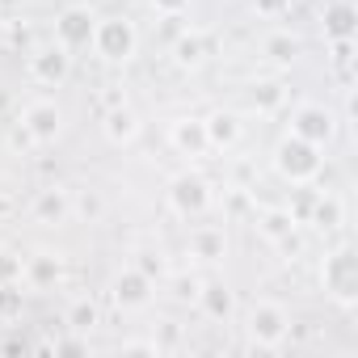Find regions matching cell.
I'll use <instances>...</instances> for the list:
<instances>
[{
    "label": "cell",
    "mask_w": 358,
    "mask_h": 358,
    "mask_svg": "<svg viewBox=\"0 0 358 358\" xmlns=\"http://www.w3.org/2000/svg\"><path fill=\"white\" fill-rule=\"evenodd\" d=\"M51 350H55V354H85L89 341H85V337H64V341H51Z\"/></svg>",
    "instance_id": "32"
},
{
    "label": "cell",
    "mask_w": 358,
    "mask_h": 358,
    "mask_svg": "<svg viewBox=\"0 0 358 358\" xmlns=\"http://www.w3.org/2000/svg\"><path fill=\"white\" fill-rule=\"evenodd\" d=\"M320 152L324 148H316V143H308L299 135H282L278 148H274V173L282 177V182H291V186H312L324 173V156Z\"/></svg>",
    "instance_id": "1"
},
{
    "label": "cell",
    "mask_w": 358,
    "mask_h": 358,
    "mask_svg": "<svg viewBox=\"0 0 358 358\" xmlns=\"http://www.w3.org/2000/svg\"><path fill=\"white\" fill-rule=\"evenodd\" d=\"M26 274V257L13 249H0V282H22Z\"/></svg>",
    "instance_id": "29"
},
{
    "label": "cell",
    "mask_w": 358,
    "mask_h": 358,
    "mask_svg": "<svg viewBox=\"0 0 358 358\" xmlns=\"http://www.w3.org/2000/svg\"><path fill=\"white\" fill-rule=\"evenodd\" d=\"M282 9H287V0H253V13H262V17L282 13Z\"/></svg>",
    "instance_id": "34"
},
{
    "label": "cell",
    "mask_w": 358,
    "mask_h": 358,
    "mask_svg": "<svg viewBox=\"0 0 358 358\" xmlns=\"http://www.w3.org/2000/svg\"><path fill=\"white\" fill-rule=\"evenodd\" d=\"M72 215H80L85 224H97V220L106 215V199H101L97 190H85V194L72 199Z\"/></svg>",
    "instance_id": "26"
},
{
    "label": "cell",
    "mask_w": 358,
    "mask_h": 358,
    "mask_svg": "<svg viewBox=\"0 0 358 358\" xmlns=\"http://www.w3.org/2000/svg\"><path fill=\"white\" fill-rule=\"evenodd\" d=\"M22 131L30 135V143H55L64 131V110L55 101H30L22 114Z\"/></svg>",
    "instance_id": "10"
},
{
    "label": "cell",
    "mask_w": 358,
    "mask_h": 358,
    "mask_svg": "<svg viewBox=\"0 0 358 358\" xmlns=\"http://www.w3.org/2000/svg\"><path fill=\"white\" fill-rule=\"evenodd\" d=\"M257 224H262V236H266V241H274V245H278L282 236L299 232V220H295V215H291L287 207H274V211H266V215H262Z\"/></svg>",
    "instance_id": "21"
},
{
    "label": "cell",
    "mask_w": 358,
    "mask_h": 358,
    "mask_svg": "<svg viewBox=\"0 0 358 358\" xmlns=\"http://www.w3.org/2000/svg\"><path fill=\"white\" fill-rule=\"evenodd\" d=\"M194 299H199L203 316H207V320H220V324H228V320H232V312H236V295H232V287H228V282H203Z\"/></svg>",
    "instance_id": "15"
},
{
    "label": "cell",
    "mask_w": 358,
    "mask_h": 358,
    "mask_svg": "<svg viewBox=\"0 0 358 358\" xmlns=\"http://www.w3.org/2000/svg\"><path fill=\"white\" fill-rule=\"evenodd\" d=\"M26 308V291L22 282H0V320H17Z\"/></svg>",
    "instance_id": "25"
},
{
    "label": "cell",
    "mask_w": 358,
    "mask_h": 358,
    "mask_svg": "<svg viewBox=\"0 0 358 358\" xmlns=\"http://www.w3.org/2000/svg\"><path fill=\"white\" fill-rule=\"evenodd\" d=\"M93 30H97V13L89 5H68L59 17H55V43L68 47L72 55L93 47Z\"/></svg>",
    "instance_id": "6"
},
{
    "label": "cell",
    "mask_w": 358,
    "mask_h": 358,
    "mask_svg": "<svg viewBox=\"0 0 358 358\" xmlns=\"http://www.w3.org/2000/svg\"><path fill=\"white\" fill-rule=\"evenodd\" d=\"M249 101H253V110L270 114V110H278V106L287 101V85H282V80H257V85L249 89Z\"/></svg>",
    "instance_id": "23"
},
{
    "label": "cell",
    "mask_w": 358,
    "mask_h": 358,
    "mask_svg": "<svg viewBox=\"0 0 358 358\" xmlns=\"http://www.w3.org/2000/svg\"><path fill=\"white\" fill-rule=\"evenodd\" d=\"M190 257L194 262H203V266H215V262H224L228 257V236H224V228H211V224H203V228H194L190 232Z\"/></svg>",
    "instance_id": "14"
},
{
    "label": "cell",
    "mask_w": 358,
    "mask_h": 358,
    "mask_svg": "<svg viewBox=\"0 0 358 358\" xmlns=\"http://www.w3.org/2000/svg\"><path fill=\"white\" fill-rule=\"evenodd\" d=\"M207 122V139H211V148H236L241 143V135H245V122H241V114L236 110H215L211 118H203Z\"/></svg>",
    "instance_id": "17"
},
{
    "label": "cell",
    "mask_w": 358,
    "mask_h": 358,
    "mask_svg": "<svg viewBox=\"0 0 358 358\" xmlns=\"http://www.w3.org/2000/svg\"><path fill=\"white\" fill-rule=\"evenodd\" d=\"M152 295H156V282H152L143 270H135V266L118 270L114 282H110V299H114L122 312H139V308H148Z\"/></svg>",
    "instance_id": "8"
},
{
    "label": "cell",
    "mask_w": 358,
    "mask_h": 358,
    "mask_svg": "<svg viewBox=\"0 0 358 358\" xmlns=\"http://www.w3.org/2000/svg\"><path fill=\"white\" fill-rule=\"evenodd\" d=\"M59 278H64V262H59L55 253H30V257H26V274H22L26 287L47 291V287H55Z\"/></svg>",
    "instance_id": "18"
},
{
    "label": "cell",
    "mask_w": 358,
    "mask_h": 358,
    "mask_svg": "<svg viewBox=\"0 0 358 358\" xmlns=\"http://www.w3.org/2000/svg\"><path fill=\"white\" fill-rule=\"evenodd\" d=\"M169 211L173 215H182V220H199V215H207L211 211V203H215V190H211V182L203 173H177L173 182H169Z\"/></svg>",
    "instance_id": "3"
},
{
    "label": "cell",
    "mask_w": 358,
    "mask_h": 358,
    "mask_svg": "<svg viewBox=\"0 0 358 358\" xmlns=\"http://www.w3.org/2000/svg\"><path fill=\"white\" fill-rule=\"evenodd\" d=\"M97 320H101V312H97V303H93V299H76V303L68 308V316H64V324H68L72 333H89Z\"/></svg>",
    "instance_id": "24"
},
{
    "label": "cell",
    "mask_w": 358,
    "mask_h": 358,
    "mask_svg": "<svg viewBox=\"0 0 358 358\" xmlns=\"http://www.w3.org/2000/svg\"><path fill=\"white\" fill-rule=\"evenodd\" d=\"M169 143L182 152V156H207L211 139H207V122L203 118H177L169 127Z\"/></svg>",
    "instance_id": "12"
},
{
    "label": "cell",
    "mask_w": 358,
    "mask_h": 358,
    "mask_svg": "<svg viewBox=\"0 0 358 358\" xmlns=\"http://www.w3.org/2000/svg\"><path fill=\"white\" fill-rule=\"evenodd\" d=\"M303 224H316L320 232L341 228V224H345V207H341V199H337V194H316V203H312V211H308Z\"/></svg>",
    "instance_id": "19"
},
{
    "label": "cell",
    "mask_w": 358,
    "mask_h": 358,
    "mask_svg": "<svg viewBox=\"0 0 358 358\" xmlns=\"http://www.w3.org/2000/svg\"><path fill=\"white\" fill-rule=\"evenodd\" d=\"M199 287H203V282H199L194 274H177V278H173V295H177V299H194Z\"/></svg>",
    "instance_id": "30"
},
{
    "label": "cell",
    "mask_w": 358,
    "mask_h": 358,
    "mask_svg": "<svg viewBox=\"0 0 358 358\" xmlns=\"http://www.w3.org/2000/svg\"><path fill=\"white\" fill-rule=\"evenodd\" d=\"M135 270H143L152 282L169 278V262H164V253H160V249H139V253H135Z\"/></svg>",
    "instance_id": "27"
},
{
    "label": "cell",
    "mask_w": 358,
    "mask_h": 358,
    "mask_svg": "<svg viewBox=\"0 0 358 358\" xmlns=\"http://www.w3.org/2000/svg\"><path fill=\"white\" fill-rule=\"evenodd\" d=\"M173 59H177V68H203V59H207L203 34H182L173 43Z\"/></svg>",
    "instance_id": "22"
},
{
    "label": "cell",
    "mask_w": 358,
    "mask_h": 358,
    "mask_svg": "<svg viewBox=\"0 0 358 358\" xmlns=\"http://www.w3.org/2000/svg\"><path fill=\"white\" fill-rule=\"evenodd\" d=\"M291 135H299V139L324 148V143H333V135H337V114H333L329 106L303 101V106L291 114Z\"/></svg>",
    "instance_id": "7"
},
{
    "label": "cell",
    "mask_w": 358,
    "mask_h": 358,
    "mask_svg": "<svg viewBox=\"0 0 358 358\" xmlns=\"http://www.w3.org/2000/svg\"><path fill=\"white\" fill-rule=\"evenodd\" d=\"M329 59H333V68L341 72V85L350 89V64H354V38H337V43H329Z\"/></svg>",
    "instance_id": "28"
},
{
    "label": "cell",
    "mask_w": 358,
    "mask_h": 358,
    "mask_svg": "<svg viewBox=\"0 0 358 358\" xmlns=\"http://www.w3.org/2000/svg\"><path fill=\"white\" fill-rule=\"evenodd\" d=\"M152 9L164 13V17H182V13L190 9V0H152Z\"/></svg>",
    "instance_id": "31"
},
{
    "label": "cell",
    "mask_w": 358,
    "mask_h": 358,
    "mask_svg": "<svg viewBox=\"0 0 358 358\" xmlns=\"http://www.w3.org/2000/svg\"><path fill=\"white\" fill-rule=\"evenodd\" d=\"M68 76H72V51L68 47L51 43V47H38L30 55V80L47 85V89H59Z\"/></svg>",
    "instance_id": "9"
},
{
    "label": "cell",
    "mask_w": 358,
    "mask_h": 358,
    "mask_svg": "<svg viewBox=\"0 0 358 358\" xmlns=\"http://www.w3.org/2000/svg\"><path fill=\"white\" fill-rule=\"evenodd\" d=\"M324 38L337 43V38H358V9H354V0H333V5H324Z\"/></svg>",
    "instance_id": "16"
},
{
    "label": "cell",
    "mask_w": 358,
    "mask_h": 358,
    "mask_svg": "<svg viewBox=\"0 0 358 358\" xmlns=\"http://www.w3.org/2000/svg\"><path fill=\"white\" fill-rule=\"evenodd\" d=\"M30 215H34V224H43V228L68 224V220H72V190H64V186H43V190L34 194V203H30Z\"/></svg>",
    "instance_id": "11"
},
{
    "label": "cell",
    "mask_w": 358,
    "mask_h": 358,
    "mask_svg": "<svg viewBox=\"0 0 358 358\" xmlns=\"http://www.w3.org/2000/svg\"><path fill=\"white\" fill-rule=\"evenodd\" d=\"M299 51H303V47H299V38H295V34H287V30H278V34H270V38L262 43V55H266L274 68H291V64L299 59Z\"/></svg>",
    "instance_id": "20"
},
{
    "label": "cell",
    "mask_w": 358,
    "mask_h": 358,
    "mask_svg": "<svg viewBox=\"0 0 358 358\" xmlns=\"http://www.w3.org/2000/svg\"><path fill=\"white\" fill-rule=\"evenodd\" d=\"M245 333L257 350H278L291 333V316L278 303H253L249 316H245Z\"/></svg>",
    "instance_id": "5"
},
{
    "label": "cell",
    "mask_w": 358,
    "mask_h": 358,
    "mask_svg": "<svg viewBox=\"0 0 358 358\" xmlns=\"http://www.w3.org/2000/svg\"><path fill=\"white\" fill-rule=\"evenodd\" d=\"M101 131H106V139L110 143H135L139 139V131H143V122H139V114L127 106V101H118V106H106V118H101Z\"/></svg>",
    "instance_id": "13"
},
{
    "label": "cell",
    "mask_w": 358,
    "mask_h": 358,
    "mask_svg": "<svg viewBox=\"0 0 358 358\" xmlns=\"http://www.w3.org/2000/svg\"><path fill=\"white\" fill-rule=\"evenodd\" d=\"M118 354H152V358H156V354H160V345H156V337H152V341H122V345H118Z\"/></svg>",
    "instance_id": "33"
},
{
    "label": "cell",
    "mask_w": 358,
    "mask_h": 358,
    "mask_svg": "<svg viewBox=\"0 0 358 358\" xmlns=\"http://www.w3.org/2000/svg\"><path fill=\"white\" fill-rule=\"evenodd\" d=\"M320 287L341 308L358 303V253L350 245H337V249L324 253V262H320Z\"/></svg>",
    "instance_id": "2"
},
{
    "label": "cell",
    "mask_w": 358,
    "mask_h": 358,
    "mask_svg": "<svg viewBox=\"0 0 358 358\" xmlns=\"http://www.w3.org/2000/svg\"><path fill=\"white\" fill-rule=\"evenodd\" d=\"M93 51H97L106 64H127V59H135V51H139V30H135L127 17H97Z\"/></svg>",
    "instance_id": "4"
}]
</instances>
